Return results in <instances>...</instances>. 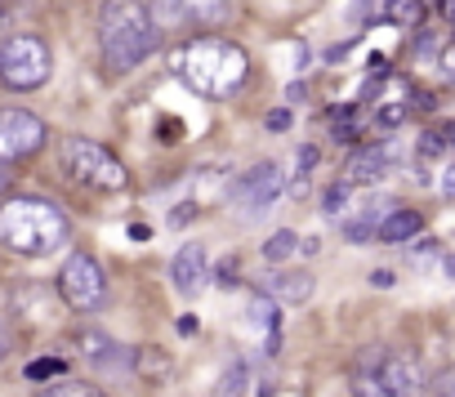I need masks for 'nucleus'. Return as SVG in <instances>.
<instances>
[{
    "mask_svg": "<svg viewBox=\"0 0 455 397\" xmlns=\"http://www.w3.org/2000/svg\"><path fill=\"white\" fill-rule=\"evenodd\" d=\"M170 67L183 76V85H192L201 99H233L246 76H251V54L228 41V36H214V32H201L192 41H183L174 54H170Z\"/></svg>",
    "mask_w": 455,
    "mask_h": 397,
    "instance_id": "obj_1",
    "label": "nucleus"
},
{
    "mask_svg": "<svg viewBox=\"0 0 455 397\" xmlns=\"http://www.w3.org/2000/svg\"><path fill=\"white\" fill-rule=\"evenodd\" d=\"M161 45V28L143 0H108L99 14V54L108 72H134Z\"/></svg>",
    "mask_w": 455,
    "mask_h": 397,
    "instance_id": "obj_2",
    "label": "nucleus"
},
{
    "mask_svg": "<svg viewBox=\"0 0 455 397\" xmlns=\"http://www.w3.org/2000/svg\"><path fill=\"white\" fill-rule=\"evenodd\" d=\"M68 215L45 196H10L0 206V246L23 259L54 255L59 246H68Z\"/></svg>",
    "mask_w": 455,
    "mask_h": 397,
    "instance_id": "obj_3",
    "label": "nucleus"
},
{
    "mask_svg": "<svg viewBox=\"0 0 455 397\" xmlns=\"http://www.w3.org/2000/svg\"><path fill=\"white\" fill-rule=\"evenodd\" d=\"M424 361L411 348H366L353 366V397H419Z\"/></svg>",
    "mask_w": 455,
    "mask_h": 397,
    "instance_id": "obj_4",
    "label": "nucleus"
},
{
    "mask_svg": "<svg viewBox=\"0 0 455 397\" xmlns=\"http://www.w3.org/2000/svg\"><path fill=\"white\" fill-rule=\"evenodd\" d=\"M63 170L81 183V187H94V192H121L130 183V170L121 165L116 152H108L103 143L94 139H63Z\"/></svg>",
    "mask_w": 455,
    "mask_h": 397,
    "instance_id": "obj_5",
    "label": "nucleus"
},
{
    "mask_svg": "<svg viewBox=\"0 0 455 397\" xmlns=\"http://www.w3.org/2000/svg\"><path fill=\"white\" fill-rule=\"evenodd\" d=\"M50 72H54V54H50V45L41 36L23 32V36L0 41V85L5 90H19V94L41 90L50 81Z\"/></svg>",
    "mask_w": 455,
    "mask_h": 397,
    "instance_id": "obj_6",
    "label": "nucleus"
},
{
    "mask_svg": "<svg viewBox=\"0 0 455 397\" xmlns=\"http://www.w3.org/2000/svg\"><path fill=\"white\" fill-rule=\"evenodd\" d=\"M148 10L161 32H214L233 19L228 0H148Z\"/></svg>",
    "mask_w": 455,
    "mask_h": 397,
    "instance_id": "obj_7",
    "label": "nucleus"
},
{
    "mask_svg": "<svg viewBox=\"0 0 455 397\" xmlns=\"http://www.w3.org/2000/svg\"><path fill=\"white\" fill-rule=\"evenodd\" d=\"M59 295L72 313H94L103 299H108V273L99 268L94 255L76 250L68 255V264L59 268Z\"/></svg>",
    "mask_w": 455,
    "mask_h": 397,
    "instance_id": "obj_8",
    "label": "nucleus"
},
{
    "mask_svg": "<svg viewBox=\"0 0 455 397\" xmlns=\"http://www.w3.org/2000/svg\"><path fill=\"white\" fill-rule=\"evenodd\" d=\"M50 130L36 112L28 107H0V161H28L45 147Z\"/></svg>",
    "mask_w": 455,
    "mask_h": 397,
    "instance_id": "obj_9",
    "label": "nucleus"
},
{
    "mask_svg": "<svg viewBox=\"0 0 455 397\" xmlns=\"http://www.w3.org/2000/svg\"><path fill=\"white\" fill-rule=\"evenodd\" d=\"M282 187H286L282 165H277V161H259L255 170H246V174L233 183V206H237V210H251V215H264V210H273V202L282 196Z\"/></svg>",
    "mask_w": 455,
    "mask_h": 397,
    "instance_id": "obj_10",
    "label": "nucleus"
},
{
    "mask_svg": "<svg viewBox=\"0 0 455 397\" xmlns=\"http://www.w3.org/2000/svg\"><path fill=\"white\" fill-rule=\"evenodd\" d=\"M388 165H393V147H384V143L353 147L348 161H344V179H348L353 187H366V183H379Z\"/></svg>",
    "mask_w": 455,
    "mask_h": 397,
    "instance_id": "obj_11",
    "label": "nucleus"
},
{
    "mask_svg": "<svg viewBox=\"0 0 455 397\" xmlns=\"http://www.w3.org/2000/svg\"><path fill=\"white\" fill-rule=\"evenodd\" d=\"M170 282H174V290L188 295V299L205 286V246H201V242H188V246L174 255V264H170Z\"/></svg>",
    "mask_w": 455,
    "mask_h": 397,
    "instance_id": "obj_12",
    "label": "nucleus"
},
{
    "mask_svg": "<svg viewBox=\"0 0 455 397\" xmlns=\"http://www.w3.org/2000/svg\"><path fill=\"white\" fill-rule=\"evenodd\" d=\"M393 210V202H371V206H362L348 224H344V237L353 242V246H366V242H379V224H384V215Z\"/></svg>",
    "mask_w": 455,
    "mask_h": 397,
    "instance_id": "obj_13",
    "label": "nucleus"
},
{
    "mask_svg": "<svg viewBox=\"0 0 455 397\" xmlns=\"http://www.w3.org/2000/svg\"><path fill=\"white\" fill-rule=\"evenodd\" d=\"M419 233H424V215L419 210H406V206H393L384 215V224H379V242L384 246H402V242H411Z\"/></svg>",
    "mask_w": 455,
    "mask_h": 397,
    "instance_id": "obj_14",
    "label": "nucleus"
},
{
    "mask_svg": "<svg viewBox=\"0 0 455 397\" xmlns=\"http://www.w3.org/2000/svg\"><path fill=\"white\" fill-rule=\"evenodd\" d=\"M268 295L277 304H308L313 299V273H273Z\"/></svg>",
    "mask_w": 455,
    "mask_h": 397,
    "instance_id": "obj_15",
    "label": "nucleus"
},
{
    "mask_svg": "<svg viewBox=\"0 0 455 397\" xmlns=\"http://www.w3.org/2000/svg\"><path fill=\"white\" fill-rule=\"evenodd\" d=\"M299 250V237L291 233V228H282V233H273L268 242H264V259L268 264H282V259H291Z\"/></svg>",
    "mask_w": 455,
    "mask_h": 397,
    "instance_id": "obj_16",
    "label": "nucleus"
},
{
    "mask_svg": "<svg viewBox=\"0 0 455 397\" xmlns=\"http://www.w3.org/2000/svg\"><path fill=\"white\" fill-rule=\"evenodd\" d=\"M36 397H103V388H94V384H81V379H59V384L41 388Z\"/></svg>",
    "mask_w": 455,
    "mask_h": 397,
    "instance_id": "obj_17",
    "label": "nucleus"
},
{
    "mask_svg": "<svg viewBox=\"0 0 455 397\" xmlns=\"http://www.w3.org/2000/svg\"><path fill=\"white\" fill-rule=\"evenodd\" d=\"M246 379H251L246 361H233V366H228V375H223V384H219V393H214V397H242V393H246Z\"/></svg>",
    "mask_w": 455,
    "mask_h": 397,
    "instance_id": "obj_18",
    "label": "nucleus"
},
{
    "mask_svg": "<svg viewBox=\"0 0 455 397\" xmlns=\"http://www.w3.org/2000/svg\"><path fill=\"white\" fill-rule=\"evenodd\" d=\"M348 202H353V183H348V179H339V183H331V187H326V196H322V210H326V215H339Z\"/></svg>",
    "mask_w": 455,
    "mask_h": 397,
    "instance_id": "obj_19",
    "label": "nucleus"
},
{
    "mask_svg": "<svg viewBox=\"0 0 455 397\" xmlns=\"http://www.w3.org/2000/svg\"><path fill=\"white\" fill-rule=\"evenodd\" d=\"M406 116H411V103H384L379 116H375V125H379V130H397Z\"/></svg>",
    "mask_w": 455,
    "mask_h": 397,
    "instance_id": "obj_20",
    "label": "nucleus"
},
{
    "mask_svg": "<svg viewBox=\"0 0 455 397\" xmlns=\"http://www.w3.org/2000/svg\"><path fill=\"white\" fill-rule=\"evenodd\" d=\"M59 375H68V361H59V357H41L28 366V379H59Z\"/></svg>",
    "mask_w": 455,
    "mask_h": 397,
    "instance_id": "obj_21",
    "label": "nucleus"
},
{
    "mask_svg": "<svg viewBox=\"0 0 455 397\" xmlns=\"http://www.w3.org/2000/svg\"><path fill=\"white\" fill-rule=\"evenodd\" d=\"M139 370H148V375H165V370H170V357L156 353V348H143V353H139Z\"/></svg>",
    "mask_w": 455,
    "mask_h": 397,
    "instance_id": "obj_22",
    "label": "nucleus"
},
{
    "mask_svg": "<svg viewBox=\"0 0 455 397\" xmlns=\"http://www.w3.org/2000/svg\"><path fill=\"white\" fill-rule=\"evenodd\" d=\"M446 147H451V143H446V134H442V130H437V134H424V139H419V156H442Z\"/></svg>",
    "mask_w": 455,
    "mask_h": 397,
    "instance_id": "obj_23",
    "label": "nucleus"
},
{
    "mask_svg": "<svg viewBox=\"0 0 455 397\" xmlns=\"http://www.w3.org/2000/svg\"><path fill=\"white\" fill-rule=\"evenodd\" d=\"M81 344H85V353H90V357H108V353L116 348L108 335H81Z\"/></svg>",
    "mask_w": 455,
    "mask_h": 397,
    "instance_id": "obj_24",
    "label": "nucleus"
},
{
    "mask_svg": "<svg viewBox=\"0 0 455 397\" xmlns=\"http://www.w3.org/2000/svg\"><path fill=\"white\" fill-rule=\"evenodd\" d=\"M264 125H268V134H282V130H291V112H286V107H273V112L264 116Z\"/></svg>",
    "mask_w": 455,
    "mask_h": 397,
    "instance_id": "obj_25",
    "label": "nucleus"
},
{
    "mask_svg": "<svg viewBox=\"0 0 455 397\" xmlns=\"http://www.w3.org/2000/svg\"><path fill=\"white\" fill-rule=\"evenodd\" d=\"M335 143H357V125H348L344 116H335Z\"/></svg>",
    "mask_w": 455,
    "mask_h": 397,
    "instance_id": "obj_26",
    "label": "nucleus"
},
{
    "mask_svg": "<svg viewBox=\"0 0 455 397\" xmlns=\"http://www.w3.org/2000/svg\"><path fill=\"white\" fill-rule=\"evenodd\" d=\"M433 397H455V370H446V375L433 384Z\"/></svg>",
    "mask_w": 455,
    "mask_h": 397,
    "instance_id": "obj_27",
    "label": "nucleus"
},
{
    "mask_svg": "<svg viewBox=\"0 0 455 397\" xmlns=\"http://www.w3.org/2000/svg\"><path fill=\"white\" fill-rule=\"evenodd\" d=\"M317 165V147H299V174H308Z\"/></svg>",
    "mask_w": 455,
    "mask_h": 397,
    "instance_id": "obj_28",
    "label": "nucleus"
},
{
    "mask_svg": "<svg viewBox=\"0 0 455 397\" xmlns=\"http://www.w3.org/2000/svg\"><path fill=\"white\" fill-rule=\"evenodd\" d=\"M393 282H397V277H393L388 268H375V273H371V286H379V290H384V286H393Z\"/></svg>",
    "mask_w": 455,
    "mask_h": 397,
    "instance_id": "obj_29",
    "label": "nucleus"
},
{
    "mask_svg": "<svg viewBox=\"0 0 455 397\" xmlns=\"http://www.w3.org/2000/svg\"><path fill=\"white\" fill-rule=\"evenodd\" d=\"M233 273H237V264H233V259H228V264H223V268H219V282H223V286H233V282H237V277H233Z\"/></svg>",
    "mask_w": 455,
    "mask_h": 397,
    "instance_id": "obj_30",
    "label": "nucleus"
},
{
    "mask_svg": "<svg viewBox=\"0 0 455 397\" xmlns=\"http://www.w3.org/2000/svg\"><path fill=\"white\" fill-rule=\"evenodd\" d=\"M442 192H446V196H455V165L446 170V179H442Z\"/></svg>",
    "mask_w": 455,
    "mask_h": 397,
    "instance_id": "obj_31",
    "label": "nucleus"
},
{
    "mask_svg": "<svg viewBox=\"0 0 455 397\" xmlns=\"http://www.w3.org/2000/svg\"><path fill=\"white\" fill-rule=\"evenodd\" d=\"M130 237H134V242H148V237H152V228H143V224H134V228H130Z\"/></svg>",
    "mask_w": 455,
    "mask_h": 397,
    "instance_id": "obj_32",
    "label": "nucleus"
},
{
    "mask_svg": "<svg viewBox=\"0 0 455 397\" xmlns=\"http://www.w3.org/2000/svg\"><path fill=\"white\" fill-rule=\"evenodd\" d=\"M10 187V161H0V192Z\"/></svg>",
    "mask_w": 455,
    "mask_h": 397,
    "instance_id": "obj_33",
    "label": "nucleus"
},
{
    "mask_svg": "<svg viewBox=\"0 0 455 397\" xmlns=\"http://www.w3.org/2000/svg\"><path fill=\"white\" fill-rule=\"evenodd\" d=\"M442 63H446V72L455 76V50H446V54H442Z\"/></svg>",
    "mask_w": 455,
    "mask_h": 397,
    "instance_id": "obj_34",
    "label": "nucleus"
},
{
    "mask_svg": "<svg viewBox=\"0 0 455 397\" xmlns=\"http://www.w3.org/2000/svg\"><path fill=\"white\" fill-rule=\"evenodd\" d=\"M442 14H446V19L455 23V0H442Z\"/></svg>",
    "mask_w": 455,
    "mask_h": 397,
    "instance_id": "obj_35",
    "label": "nucleus"
},
{
    "mask_svg": "<svg viewBox=\"0 0 455 397\" xmlns=\"http://www.w3.org/2000/svg\"><path fill=\"white\" fill-rule=\"evenodd\" d=\"M5 353H10V339H5V330H0V361H5Z\"/></svg>",
    "mask_w": 455,
    "mask_h": 397,
    "instance_id": "obj_36",
    "label": "nucleus"
},
{
    "mask_svg": "<svg viewBox=\"0 0 455 397\" xmlns=\"http://www.w3.org/2000/svg\"><path fill=\"white\" fill-rule=\"evenodd\" d=\"M442 134H446V143L455 147V125H442Z\"/></svg>",
    "mask_w": 455,
    "mask_h": 397,
    "instance_id": "obj_37",
    "label": "nucleus"
},
{
    "mask_svg": "<svg viewBox=\"0 0 455 397\" xmlns=\"http://www.w3.org/2000/svg\"><path fill=\"white\" fill-rule=\"evenodd\" d=\"M5 14H10V10H5V0H0V32H5Z\"/></svg>",
    "mask_w": 455,
    "mask_h": 397,
    "instance_id": "obj_38",
    "label": "nucleus"
},
{
    "mask_svg": "<svg viewBox=\"0 0 455 397\" xmlns=\"http://www.w3.org/2000/svg\"><path fill=\"white\" fill-rule=\"evenodd\" d=\"M446 273H451V277H455V255H451V259H446Z\"/></svg>",
    "mask_w": 455,
    "mask_h": 397,
    "instance_id": "obj_39",
    "label": "nucleus"
}]
</instances>
